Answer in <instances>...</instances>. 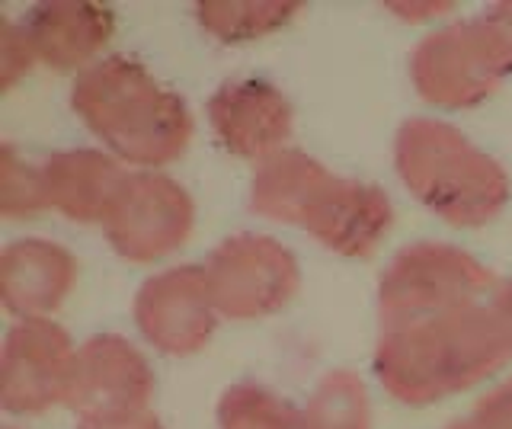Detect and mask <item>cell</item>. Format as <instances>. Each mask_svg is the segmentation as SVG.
Returning <instances> with one entry per match:
<instances>
[{
  "label": "cell",
  "mask_w": 512,
  "mask_h": 429,
  "mask_svg": "<svg viewBox=\"0 0 512 429\" xmlns=\"http://www.w3.org/2000/svg\"><path fill=\"white\" fill-rule=\"evenodd\" d=\"M512 362V333L490 301L439 321L381 330L375 372L394 401L426 407L468 391Z\"/></svg>",
  "instance_id": "cell-1"
},
{
  "label": "cell",
  "mask_w": 512,
  "mask_h": 429,
  "mask_svg": "<svg viewBox=\"0 0 512 429\" xmlns=\"http://www.w3.org/2000/svg\"><path fill=\"white\" fill-rule=\"evenodd\" d=\"M71 106L112 157L141 170L180 161L192 141V113L135 58L109 55L77 74Z\"/></svg>",
  "instance_id": "cell-2"
},
{
  "label": "cell",
  "mask_w": 512,
  "mask_h": 429,
  "mask_svg": "<svg viewBox=\"0 0 512 429\" xmlns=\"http://www.w3.org/2000/svg\"><path fill=\"white\" fill-rule=\"evenodd\" d=\"M394 167L429 212L455 228H484L512 196L509 173L455 125L407 119L394 138Z\"/></svg>",
  "instance_id": "cell-3"
},
{
  "label": "cell",
  "mask_w": 512,
  "mask_h": 429,
  "mask_svg": "<svg viewBox=\"0 0 512 429\" xmlns=\"http://www.w3.org/2000/svg\"><path fill=\"white\" fill-rule=\"evenodd\" d=\"M496 276L452 244H410L384 269L378 285L381 330H400L439 321L445 314L471 308L496 292Z\"/></svg>",
  "instance_id": "cell-4"
},
{
  "label": "cell",
  "mask_w": 512,
  "mask_h": 429,
  "mask_svg": "<svg viewBox=\"0 0 512 429\" xmlns=\"http://www.w3.org/2000/svg\"><path fill=\"white\" fill-rule=\"evenodd\" d=\"M208 289L221 317L256 321L282 311L301 289L295 253L266 234H234L205 260Z\"/></svg>",
  "instance_id": "cell-5"
},
{
  "label": "cell",
  "mask_w": 512,
  "mask_h": 429,
  "mask_svg": "<svg viewBox=\"0 0 512 429\" xmlns=\"http://www.w3.org/2000/svg\"><path fill=\"white\" fill-rule=\"evenodd\" d=\"M416 93L439 109H468L490 100L509 77L500 52L480 20L452 23L429 33L410 55Z\"/></svg>",
  "instance_id": "cell-6"
},
{
  "label": "cell",
  "mask_w": 512,
  "mask_h": 429,
  "mask_svg": "<svg viewBox=\"0 0 512 429\" xmlns=\"http://www.w3.org/2000/svg\"><path fill=\"white\" fill-rule=\"evenodd\" d=\"M192 225L196 205L180 183L157 170H132L103 231L122 260L157 263L189 241Z\"/></svg>",
  "instance_id": "cell-7"
},
{
  "label": "cell",
  "mask_w": 512,
  "mask_h": 429,
  "mask_svg": "<svg viewBox=\"0 0 512 429\" xmlns=\"http://www.w3.org/2000/svg\"><path fill=\"white\" fill-rule=\"evenodd\" d=\"M77 346L52 317L16 321L0 353V401L7 413H45L68 404Z\"/></svg>",
  "instance_id": "cell-8"
},
{
  "label": "cell",
  "mask_w": 512,
  "mask_h": 429,
  "mask_svg": "<svg viewBox=\"0 0 512 429\" xmlns=\"http://www.w3.org/2000/svg\"><path fill=\"white\" fill-rule=\"evenodd\" d=\"M221 321L205 266H173L151 276L135 295V324L154 349L192 356L208 346Z\"/></svg>",
  "instance_id": "cell-9"
},
{
  "label": "cell",
  "mask_w": 512,
  "mask_h": 429,
  "mask_svg": "<svg viewBox=\"0 0 512 429\" xmlns=\"http://www.w3.org/2000/svg\"><path fill=\"white\" fill-rule=\"evenodd\" d=\"M394 225V205L381 186L324 173L308 196L298 228L340 257H372Z\"/></svg>",
  "instance_id": "cell-10"
},
{
  "label": "cell",
  "mask_w": 512,
  "mask_h": 429,
  "mask_svg": "<svg viewBox=\"0 0 512 429\" xmlns=\"http://www.w3.org/2000/svg\"><path fill=\"white\" fill-rule=\"evenodd\" d=\"M154 372L135 343L116 333H100L77 346L68 404L80 420L119 417L148 410Z\"/></svg>",
  "instance_id": "cell-11"
},
{
  "label": "cell",
  "mask_w": 512,
  "mask_h": 429,
  "mask_svg": "<svg viewBox=\"0 0 512 429\" xmlns=\"http://www.w3.org/2000/svg\"><path fill=\"white\" fill-rule=\"evenodd\" d=\"M205 113L224 151L253 161L256 167L285 151L295 132L292 103L276 84L260 81V77H244V81L218 87Z\"/></svg>",
  "instance_id": "cell-12"
},
{
  "label": "cell",
  "mask_w": 512,
  "mask_h": 429,
  "mask_svg": "<svg viewBox=\"0 0 512 429\" xmlns=\"http://www.w3.org/2000/svg\"><path fill=\"white\" fill-rule=\"evenodd\" d=\"M128 177L132 170L119 157L93 148L58 151L42 164L48 209L80 225H106Z\"/></svg>",
  "instance_id": "cell-13"
},
{
  "label": "cell",
  "mask_w": 512,
  "mask_h": 429,
  "mask_svg": "<svg viewBox=\"0 0 512 429\" xmlns=\"http://www.w3.org/2000/svg\"><path fill=\"white\" fill-rule=\"evenodd\" d=\"M116 29L112 10L84 0H55L29 10L23 33L36 61L52 71H80L100 61V52Z\"/></svg>",
  "instance_id": "cell-14"
},
{
  "label": "cell",
  "mask_w": 512,
  "mask_h": 429,
  "mask_svg": "<svg viewBox=\"0 0 512 429\" xmlns=\"http://www.w3.org/2000/svg\"><path fill=\"white\" fill-rule=\"evenodd\" d=\"M77 273V260L61 244L26 237L0 253V301L20 321L48 317L74 292Z\"/></svg>",
  "instance_id": "cell-15"
},
{
  "label": "cell",
  "mask_w": 512,
  "mask_h": 429,
  "mask_svg": "<svg viewBox=\"0 0 512 429\" xmlns=\"http://www.w3.org/2000/svg\"><path fill=\"white\" fill-rule=\"evenodd\" d=\"M298 10V0H202L196 20L212 39L240 45L288 26Z\"/></svg>",
  "instance_id": "cell-16"
},
{
  "label": "cell",
  "mask_w": 512,
  "mask_h": 429,
  "mask_svg": "<svg viewBox=\"0 0 512 429\" xmlns=\"http://www.w3.org/2000/svg\"><path fill=\"white\" fill-rule=\"evenodd\" d=\"M298 429H372V401L365 381L333 369L317 381L308 404L298 407Z\"/></svg>",
  "instance_id": "cell-17"
},
{
  "label": "cell",
  "mask_w": 512,
  "mask_h": 429,
  "mask_svg": "<svg viewBox=\"0 0 512 429\" xmlns=\"http://www.w3.org/2000/svg\"><path fill=\"white\" fill-rule=\"evenodd\" d=\"M221 429H298V410L263 385H234L218 401Z\"/></svg>",
  "instance_id": "cell-18"
},
{
  "label": "cell",
  "mask_w": 512,
  "mask_h": 429,
  "mask_svg": "<svg viewBox=\"0 0 512 429\" xmlns=\"http://www.w3.org/2000/svg\"><path fill=\"white\" fill-rule=\"evenodd\" d=\"M45 209L48 199H45L42 164L36 167L32 161H26L10 141H4V148H0V215L20 221V218H36Z\"/></svg>",
  "instance_id": "cell-19"
},
{
  "label": "cell",
  "mask_w": 512,
  "mask_h": 429,
  "mask_svg": "<svg viewBox=\"0 0 512 429\" xmlns=\"http://www.w3.org/2000/svg\"><path fill=\"white\" fill-rule=\"evenodd\" d=\"M36 65L39 61L23 33V23L4 20V26H0V84H4V90H13L16 81L26 77Z\"/></svg>",
  "instance_id": "cell-20"
},
{
  "label": "cell",
  "mask_w": 512,
  "mask_h": 429,
  "mask_svg": "<svg viewBox=\"0 0 512 429\" xmlns=\"http://www.w3.org/2000/svg\"><path fill=\"white\" fill-rule=\"evenodd\" d=\"M448 429H512V378L487 391L468 417Z\"/></svg>",
  "instance_id": "cell-21"
},
{
  "label": "cell",
  "mask_w": 512,
  "mask_h": 429,
  "mask_svg": "<svg viewBox=\"0 0 512 429\" xmlns=\"http://www.w3.org/2000/svg\"><path fill=\"white\" fill-rule=\"evenodd\" d=\"M477 20L487 29V36L493 39L506 71L512 74V0H506V4H493L490 10L480 13Z\"/></svg>",
  "instance_id": "cell-22"
},
{
  "label": "cell",
  "mask_w": 512,
  "mask_h": 429,
  "mask_svg": "<svg viewBox=\"0 0 512 429\" xmlns=\"http://www.w3.org/2000/svg\"><path fill=\"white\" fill-rule=\"evenodd\" d=\"M77 429H164V426H160V420L151 410H138V413H119V417L80 420Z\"/></svg>",
  "instance_id": "cell-23"
},
{
  "label": "cell",
  "mask_w": 512,
  "mask_h": 429,
  "mask_svg": "<svg viewBox=\"0 0 512 429\" xmlns=\"http://www.w3.org/2000/svg\"><path fill=\"white\" fill-rule=\"evenodd\" d=\"M388 10L400 13L404 20H436L442 13L452 10V4H436V0H429V4H388Z\"/></svg>",
  "instance_id": "cell-24"
},
{
  "label": "cell",
  "mask_w": 512,
  "mask_h": 429,
  "mask_svg": "<svg viewBox=\"0 0 512 429\" xmlns=\"http://www.w3.org/2000/svg\"><path fill=\"white\" fill-rule=\"evenodd\" d=\"M487 301L493 305V311L503 317V324H506V327H509V333H512V279L496 285V292H493Z\"/></svg>",
  "instance_id": "cell-25"
}]
</instances>
